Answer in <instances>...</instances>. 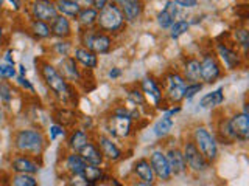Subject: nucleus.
I'll return each instance as SVG.
<instances>
[{"label": "nucleus", "mask_w": 249, "mask_h": 186, "mask_svg": "<svg viewBox=\"0 0 249 186\" xmlns=\"http://www.w3.org/2000/svg\"><path fill=\"white\" fill-rule=\"evenodd\" d=\"M30 14L33 19L42 22H52L58 16L54 0H33L30 3Z\"/></svg>", "instance_id": "obj_9"}, {"label": "nucleus", "mask_w": 249, "mask_h": 186, "mask_svg": "<svg viewBox=\"0 0 249 186\" xmlns=\"http://www.w3.org/2000/svg\"><path fill=\"white\" fill-rule=\"evenodd\" d=\"M224 101V90L220 87L210 93H206L204 96L199 99V107L202 108H213V107H218L221 106Z\"/></svg>", "instance_id": "obj_30"}, {"label": "nucleus", "mask_w": 249, "mask_h": 186, "mask_svg": "<svg viewBox=\"0 0 249 186\" xmlns=\"http://www.w3.org/2000/svg\"><path fill=\"white\" fill-rule=\"evenodd\" d=\"M19 68H20V75H22V76H25V73H27L25 67H23V65H19Z\"/></svg>", "instance_id": "obj_53"}, {"label": "nucleus", "mask_w": 249, "mask_h": 186, "mask_svg": "<svg viewBox=\"0 0 249 186\" xmlns=\"http://www.w3.org/2000/svg\"><path fill=\"white\" fill-rule=\"evenodd\" d=\"M72 51H73V59L78 62V64H81L84 68H89V70L97 68L98 54L90 51L89 48H86V46H76V48H73Z\"/></svg>", "instance_id": "obj_23"}, {"label": "nucleus", "mask_w": 249, "mask_h": 186, "mask_svg": "<svg viewBox=\"0 0 249 186\" xmlns=\"http://www.w3.org/2000/svg\"><path fill=\"white\" fill-rule=\"evenodd\" d=\"M5 62H8V64H14V61L11 59V51H8V53H6V56H5Z\"/></svg>", "instance_id": "obj_51"}, {"label": "nucleus", "mask_w": 249, "mask_h": 186, "mask_svg": "<svg viewBox=\"0 0 249 186\" xmlns=\"http://www.w3.org/2000/svg\"><path fill=\"white\" fill-rule=\"evenodd\" d=\"M107 76L111 78V79H117L119 76H122V70L120 68H112L111 72L107 73Z\"/></svg>", "instance_id": "obj_47"}, {"label": "nucleus", "mask_w": 249, "mask_h": 186, "mask_svg": "<svg viewBox=\"0 0 249 186\" xmlns=\"http://www.w3.org/2000/svg\"><path fill=\"white\" fill-rule=\"evenodd\" d=\"M111 2H114V3H117V5H120L123 0H111Z\"/></svg>", "instance_id": "obj_54"}, {"label": "nucleus", "mask_w": 249, "mask_h": 186, "mask_svg": "<svg viewBox=\"0 0 249 186\" xmlns=\"http://www.w3.org/2000/svg\"><path fill=\"white\" fill-rule=\"evenodd\" d=\"M39 73H41V78L44 79L47 87L58 98H61L62 101H69L73 98L72 85H70V82L61 75V72L54 65L49 64V62H42Z\"/></svg>", "instance_id": "obj_1"}, {"label": "nucleus", "mask_w": 249, "mask_h": 186, "mask_svg": "<svg viewBox=\"0 0 249 186\" xmlns=\"http://www.w3.org/2000/svg\"><path fill=\"white\" fill-rule=\"evenodd\" d=\"M81 155V158L88 163V165H98L101 166L103 165V154H101L100 147L97 146V143H92V141H88L83 147L81 151L78 152Z\"/></svg>", "instance_id": "obj_24"}, {"label": "nucleus", "mask_w": 249, "mask_h": 186, "mask_svg": "<svg viewBox=\"0 0 249 186\" xmlns=\"http://www.w3.org/2000/svg\"><path fill=\"white\" fill-rule=\"evenodd\" d=\"M233 37H235L237 44L243 48L245 54L248 53V45H249V33L248 30L245 28H237L235 31H233Z\"/></svg>", "instance_id": "obj_39"}, {"label": "nucleus", "mask_w": 249, "mask_h": 186, "mask_svg": "<svg viewBox=\"0 0 249 186\" xmlns=\"http://www.w3.org/2000/svg\"><path fill=\"white\" fill-rule=\"evenodd\" d=\"M193 143L196 144L199 152L204 155L209 163H213L218 158V143L215 137L204 126H198L193 132Z\"/></svg>", "instance_id": "obj_4"}, {"label": "nucleus", "mask_w": 249, "mask_h": 186, "mask_svg": "<svg viewBox=\"0 0 249 186\" xmlns=\"http://www.w3.org/2000/svg\"><path fill=\"white\" fill-rule=\"evenodd\" d=\"M167 155V160H168V165H170V169H171V174L173 175H184L187 172V163H185V158H184V154L181 149H178V147H171L165 152Z\"/></svg>", "instance_id": "obj_16"}, {"label": "nucleus", "mask_w": 249, "mask_h": 186, "mask_svg": "<svg viewBox=\"0 0 249 186\" xmlns=\"http://www.w3.org/2000/svg\"><path fill=\"white\" fill-rule=\"evenodd\" d=\"M124 22L126 20H124V16L122 13L120 5H117L109 0L101 10H98L95 27H98V30L105 31L107 34H112V33H119L120 30H123Z\"/></svg>", "instance_id": "obj_3"}, {"label": "nucleus", "mask_w": 249, "mask_h": 186, "mask_svg": "<svg viewBox=\"0 0 249 186\" xmlns=\"http://www.w3.org/2000/svg\"><path fill=\"white\" fill-rule=\"evenodd\" d=\"M47 141L44 134L39 129H20L14 135V147L20 154L37 157L45 149Z\"/></svg>", "instance_id": "obj_2"}, {"label": "nucleus", "mask_w": 249, "mask_h": 186, "mask_svg": "<svg viewBox=\"0 0 249 186\" xmlns=\"http://www.w3.org/2000/svg\"><path fill=\"white\" fill-rule=\"evenodd\" d=\"M97 146L100 147L101 154H103V158H106L107 161H120L123 158V154L120 151V147L117 146L111 137L107 135H100L97 140Z\"/></svg>", "instance_id": "obj_13"}, {"label": "nucleus", "mask_w": 249, "mask_h": 186, "mask_svg": "<svg viewBox=\"0 0 249 186\" xmlns=\"http://www.w3.org/2000/svg\"><path fill=\"white\" fill-rule=\"evenodd\" d=\"M16 79H18V84L20 85V87H23L25 90H28V92H35V87H33V84H31L25 76H18L16 78Z\"/></svg>", "instance_id": "obj_44"}, {"label": "nucleus", "mask_w": 249, "mask_h": 186, "mask_svg": "<svg viewBox=\"0 0 249 186\" xmlns=\"http://www.w3.org/2000/svg\"><path fill=\"white\" fill-rule=\"evenodd\" d=\"M132 172H134V175L140 180L139 185H153L156 182L154 170L150 165V160H146V158L137 160L134 163V166H132Z\"/></svg>", "instance_id": "obj_15"}, {"label": "nucleus", "mask_w": 249, "mask_h": 186, "mask_svg": "<svg viewBox=\"0 0 249 186\" xmlns=\"http://www.w3.org/2000/svg\"><path fill=\"white\" fill-rule=\"evenodd\" d=\"M179 8H195L199 0H173Z\"/></svg>", "instance_id": "obj_45"}, {"label": "nucleus", "mask_w": 249, "mask_h": 186, "mask_svg": "<svg viewBox=\"0 0 249 186\" xmlns=\"http://www.w3.org/2000/svg\"><path fill=\"white\" fill-rule=\"evenodd\" d=\"M184 79L189 82H199L201 81V65L198 59H187L184 62Z\"/></svg>", "instance_id": "obj_29"}, {"label": "nucleus", "mask_w": 249, "mask_h": 186, "mask_svg": "<svg viewBox=\"0 0 249 186\" xmlns=\"http://www.w3.org/2000/svg\"><path fill=\"white\" fill-rule=\"evenodd\" d=\"M128 96H129V99L132 101V103H136L137 106H143L145 104V96H143V93H142V90H139V89H132V90H129V93H128Z\"/></svg>", "instance_id": "obj_42"}, {"label": "nucleus", "mask_w": 249, "mask_h": 186, "mask_svg": "<svg viewBox=\"0 0 249 186\" xmlns=\"http://www.w3.org/2000/svg\"><path fill=\"white\" fill-rule=\"evenodd\" d=\"M107 2L109 0H93V8H95V10H101Z\"/></svg>", "instance_id": "obj_48"}, {"label": "nucleus", "mask_w": 249, "mask_h": 186, "mask_svg": "<svg viewBox=\"0 0 249 186\" xmlns=\"http://www.w3.org/2000/svg\"><path fill=\"white\" fill-rule=\"evenodd\" d=\"M187 85V81L182 75L176 72H171L165 76V95L171 103H181L184 99V89Z\"/></svg>", "instance_id": "obj_8"}, {"label": "nucleus", "mask_w": 249, "mask_h": 186, "mask_svg": "<svg viewBox=\"0 0 249 186\" xmlns=\"http://www.w3.org/2000/svg\"><path fill=\"white\" fill-rule=\"evenodd\" d=\"M58 70L69 82H78L81 79V72H80V68H78V62L73 59V56L62 58Z\"/></svg>", "instance_id": "obj_22"}, {"label": "nucleus", "mask_w": 249, "mask_h": 186, "mask_svg": "<svg viewBox=\"0 0 249 186\" xmlns=\"http://www.w3.org/2000/svg\"><path fill=\"white\" fill-rule=\"evenodd\" d=\"M190 28V23L187 20H176L173 25H171L168 30H170V37L171 39H179L182 34H185L187 31Z\"/></svg>", "instance_id": "obj_36"}, {"label": "nucleus", "mask_w": 249, "mask_h": 186, "mask_svg": "<svg viewBox=\"0 0 249 186\" xmlns=\"http://www.w3.org/2000/svg\"><path fill=\"white\" fill-rule=\"evenodd\" d=\"M86 165H88V163L81 158V155L78 152H70L66 155V158H64V169L72 177L81 175Z\"/></svg>", "instance_id": "obj_26"}, {"label": "nucleus", "mask_w": 249, "mask_h": 186, "mask_svg": "<svg viewBox=\"0 0 249 186\" xmlns=\"http://www.w3.org/2000/svg\"><path fill=\"white\" fill-rule=\"evenodd\" d=\"M229 129L235 137L237 141H248L249 140V115L246 110L237 112L228 120Z\"/></svg>", "instance_id": "obj_10"}, {"label": "nucleus", "mask_w": 249, "mask_h": 186, "mask_svg": "<svg viewBox=\"0 0 249 186\" xmlns=\"http://www.w3.org/2000/svg\"><path fill=\"white\" fill-rule=\"evenodd\" d=\"M97 14L98 10H95L93 6L90 8H81L80 13L76 16V22L83 30H88V28H93L97 25Z\"/></svg>", "instance_id": "obj_27"}, {"label": "nucleus", "mask_w": 249, "mask_h": 186, "mask_svg": "<svg viewBox=\"0 0 249 186\" xmlns=\"http://www.w3.org/2000/svg\"><path fill=\"white\" fill-rule=\"evenodd\" d=\"M11 169L14 172H22V174H37L39 172V165L30 157V155H18L11 161Z\"/></svg>", "instance_id": "obj_20"}, {"label": "nucleus", "mask_w": 249, "mask_h": 186, "mask_svg": "<svg viewBox=\"0 0 249 186\" xmlns=\"http://www.w3.org/2000/svg\"><path fill=\"white\" fill-rule=\"evenodd\" d=\"M179 14V6L171 0V2H167L165 6H163V10L158 14V25L162 28V30H168L173 23L176 22V17Z\"/></svg>", "instance_id": "obj_21"}, {"label": "nucleus", "mask_w": 249, "mask_h": 186, "mask_svg": "<svg viewBox=\"0 0 249 186\" xmlns=\"http://www.w3.org/2000/svg\"><path fill=\"white\" fill-rule=\"evenodd\" d=\"M202 90V84L201 82H189L184 89V99H192L196 93Z\"/></svg>", "instance_id": "obj_41"}, {"label": "nucleus", "mask_w": 249, "mask_h": 186, "mask_svg": "<svg viewBox=\"0 0 249 186\" xmlns=\"http://www.w3.org/2000/svg\"><path fill=\"white\" fill-rule=\"evenodd\" d=\"M53 50L56 54H59V56L66 58V56H70V53H72L73 46H72V42L67 41V39H61L59 42H56L53 45Z\"/></svg>", "instance_id": "obj_38"}, {"label": "nucleus", "mask_w": 249, "mask_h": 186, "mask_svg": "<svg viewBox=\"0 0 249 186\" xmlns=\"http://www.w3.org/2000/svg\"><path fill=\"white\" fill-rule=\"evenodd\" d=\"M218 132H220V135H221V140L226 143V144H232V143H235L237 140L235 137H233V134L231 132L229 129V124H228V120H223L220 123V126H218Z\"/></svg>", "instance_id": "obj_37"}, {"label": "nucleus", "mask_w": 249, "mask_h": 186, "mask_svg": "<svg viewBox=\"0 0 249 186\" xmlns=\"http://www.w3.org/2000/svg\"><path fill=\"white\" fill-rule=\"evenodd\" d=\"M216 51H218V56L223 61L224 67L228 70H235L240 67L241 64V58L237 50L231 48L226 44H216Z\"/></svg>", "instance_id": "obj_17"}, {"label": "nucleus", "mask_w": 249, "mask_h": 186, "mask_svg": "<svg viewBox=\"0 0 249 186\" xmlns=\"http://www.w3.org/2000/svg\"><path fill=\"white\" fill-rule=\"evenodd\" d=\"M81 177L84 178L88 185H95V183L103 180L105 172H103V169H101L98 165H86Z\"/></svg>", "instance_id": "obj_32"}, {"label": "nucleus", "mask_w": 249, "mask_h": 186, "mask_svg": "<svg viewBox=\"0 0 249 186\" xmlns=\"http://www.w3.org/2000/svg\"><path fill=\"white\" fill-rule=\"evenodd\" d=\"M54 3H56L58 14L66 16L69 19H76L78 13L81 10L75 0H54Z\"/></svg>", "instance_id": "obj_31"}, {"label": "nucleus", "mask_w": 249, "mask_h": 186, "mask_svg": "<svg viewBox=\"0 0 249 186\" xmlns=\"http://www.w3.org/2000/svg\"><path fill=\"white\" fill-rule=\"evenodd\" d=\"M201 65V81L206 84H213L221 76V65L213 54H206L199 61Z\"/></svg>", "instance_id": "obj_11"}, {"label": "nucleus", "mask_w": 249, "mask_h": 186, "mask_svg": "<svg viewBox=\"0 0 249 186\" xmlns=\"http://www.w3.org/2000/svg\"><path fill=\"white\" fill-rule=\"evenodd\" d=\"M88 141H90V140H89V134L86 132V129H76L69 135L67 146L72 152H80L81 147Z\"/></svg>", "instance_id": "obj_28"}, {"label": "nucleus", "mask_w": 249, "mask_h": 186, "mask_svg": "<svg viewBox=\"0 0 249 186\" xmlns=\"http://www.w3.org/2000/svg\"><path fill=\"white\" fill-rule=\"evenodd\" d=\"M13 101V87L6 82V79H0V104L3 107L10 106Z\"/></svg>", "instance_id": "obj_35"}, {"label": "nucleus", "mask_w": 249, "mask_h": 186, "mask_svg": "<svg viewBox=\"0 0 249 186\" xmlns=\"http://www.w3.org/2000/svg\"><path fill=\"white\" fill-rule=\"evenodd\" d=\"M182 154H184V158H185V163H187V168L193 172H206V170L210 168V163L204 158V155L199 152V149L196 147L193 141H185L184 143V149H182Z\"/></svg>", "instance_id": "obj_7"}, {"label": "nucleus", "mask_w": 249, "mask_h": 186, "mask_svg": "<svg viewBox=\"0 0 249 186\" xmlns=\"http://www.w3.org/2000/svg\"><path fill=\"white\" fill-rule=\"evenodd\" d=\"M11 185H14V186H36L37 180H36L35 174L16 172V175L11 178Z\"/></svg>", "instance_id": "obj_34"}, {"label": "nucleus", "mask_w": 249, "mask_h": 186, "mask_svg": "<svg viewBox=\"0 0 249 186\" xmlns=\"http://www.w3.org/2000/svg\"><path fill=\"white\" fill-rule=\"evenodd\" d=\"M66 130H64V126H59V124H53V126H50V140L52 141H54L59 135H64Z\"/></svg>", "instance_id": "obj_43"}, {"label": "nucleus", "mask_w": 249, "mask_h": 186, "mask_svg": "<svg viewBox=\"0 0 249 186\" xmlns=\"http://www.w3.org/2000/svg\"><path fill=\"white\" fill-rule=\"evenodd\" d=\"M140 87H142V93H143V96L145 99H148L150 103L154 106V107H158L160 104V101H162V90L159 87V84L156 82L153 78H143V81L142 84H140Z\"/></svg>", "instance_id": "obj_18"}, {"label": "nucleus", "mask_w": 249, "mask_h": 186, "mask_svg": "<svg viewBox=\"0 0 249 186\" xmlns=\"http://www.w3.org/2000/svg\"><path fill=\"white\" fill-rule=\"evenodd\" d=\"M132 129V116L128 108H117L107 120V130L115 138H128Z\"/></svg>", "instance_id": "obj_6"}, {"label": "nucleus", "mask_w": 249, "mask_h": 186, "mask_svg": "<svg viewBox=\"0 0 249 186\" xmlns=\"http://www.w3.org/2000/svg\"><path fill=\"white\" fill-rule=\"evenodd\" d=\"M30 31L36 39H49L52 37V31H50V23L49 22H42L33 19L30 22Z\"/></svg>", "instance_id": "obj_33"}, {"label": "nucleus", "mask_w": 249, "mask_h": 186, "mask_svg": "<svg viewBox=\"0 0 249 186\" xmlns=\"http://www.w3.org/2000/svg\"><path fill=\"white\" fill-rule=\"evenodd\" d=\"M150 165L154 170V175L156 178H159L162 182H168L173 174H171V169L168 165V160H167V155L165 152L162 151H154L150 155Z\"/></svg>", "instance_id": "obj_12"}, {"label": "nucleus", "mask_w": 249, "mask_h": 186, "mask_svg": "<svg viewBox=\"0 0 249 186\" xmlns=\"http://www.w3.org/2000/svg\"><path fill=\"white\" fill-rule=\"evenodd\" d=\"M5 121H6V115H5V107L0 104V127L3 126L5 124Z\"/></svg>", "instance_id": "obj_49"}, {"label": "nucleus", "mask_w": 249, "mask_h": 186, "mask_svg": "<svg viewBox=\"0 0 249 186\" xmlns=\"http://www.w3.org/2000/svg\"><path fill=\"white\" fill-rule=\"evenodd\" d=\"M80 8H90L93 6V0H75Z\"/></svg>", "instance_id": "obj_46"}, {"label": "nucleus", "mask_w": 249, "mask_h": 186, "mask_svg": "<svg viewBox=\"0 0 249 186\" xmlns=\"http://www.w3.org/2000/svg\"><path fill=\"white\" fill-rule=\"evenodd\" d=\"M83 44L95 54H106L112 48V39L107 33L101 30L88 28L83 31Z\"/></svg>", "instance_id": "obj_5"}, {"label": "nucleus", "mask_w": 249, "mask_h": 186, "mask_svg": "<svg viewBox=\"0 0 249 186\" xmlns=\"http://www.w3.org/2000/svg\"><path fill=\"white\" fill-rule=\"evenodd\" d=\"M13 78H16L14 64H8V62L0 64V79H13Z\"/></svg>", "instance_id": "obj_40"}, {"label": "nucleus", "mask_w": 249, "mask_h": 186, "mask_svg": "<svg viewBox=\"0 0 249 186\" xmlns=\"http://www.w3.org/2000/svg\"><path fill=\"white\" fill-rule=\"evenodd\" d=\"M179 110H181V108L176 107V108H171V110L163 113L153 126V134L158 138H165L167 135H170V132L173 129V124H175L173 115H176Z\"/></svg>", "instance_id": "obj_14"}, {"label": "nucleus", "mask_w": 249, "mask_h": 186, "mask_svg": "<svg viewBox=\"0 0 249 186\" xmlns=\"http://www.w3.org/2000/svg\"><path fill=\"white\" fill-rule=\"evenodd\" d=\"M3 37H5V30H3V27H2V25H0V44H2Z\"/></svg>", "instance_id": "obj_52"}, {"label": "nucleus", "mask_w": 249, "mask_h": 186, "mask_svg": "<svg viewBox=\"0 0 249 186\" xmlns=\"http://www.w3.org/2000/svg\"><path fill=\"white\" fill-rule=\"evenodd\" d=\"M3 3H5V0H0V8H3Z\"/></svg>", "instance_id": "obj_55"}, {"label": "nucleus", "mask_w": 249, "mask_h": 186, "mask_svg": "<svg viewBox=\"0 0 249 186\" xmlns=\"http://www.w3.org/2000/svg\"><path fill=\"white\" fill-rule=\"evenodd\" d=\"M50 31L52 36L58 39H69L72 36V23H70V19L62 14H58L50 22Z\"/></svg>", "instance_id": "obj_19"}, {"label": "nucleus", "mask_w": 249, "mask_h": 186, "mask_svg": "<svg viewBox=\"0 0 249 186\" xmlns=\"http://www.w3.org/2000/svg\"><path fill=\"white\" fill-rule=\"evenodd\" d=\"M120 8L124 16V20L136 22L143 13V2L142 0H123Z\"/></svg>", "instance_id": "obj_25"}, {"label": "nucleus", "mask_w": 249, "mask_h": 186, "mask_svg": "<svg viewBox=\"0 0 249 186\" xmlns=\"http://www.w3.org/2000/svg\"><path fill=\"white\" fill-rule=\"evenodd\" d=\"M5 2H6V0H5ZM8 2L13 5V8H14L16 11H19L20 8H22V0H8Z\"/></svg>", "instance_id": "obj_50"}]
</instances>
